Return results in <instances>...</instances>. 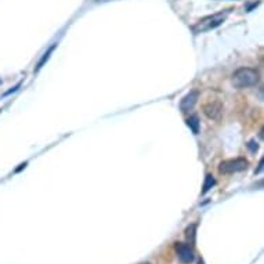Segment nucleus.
<instances>
[{"mask_svg": "<svg viewBox=\"0 0 264 264\" xmlns=\"http://www.w3.org/2000/svg\"><path fill=\"white\" fill-rule=\"evenodd\" d=\"M232 85L238 88H252L259 82V72L253 68H240L232 75Z\"/></svg>", "mask_w": 264, "mask_h": 264, "instance_id": "nucleus-1", "label": "nucleus"}, {"mask_svg": "<svg viewBox=\"0 0 264 264\" xmlns=\"http://www.w3.org/2000/svg\"><path fill=\"white\" fill-rule=\"evenodd\" d=\"M228 13H230V11H220V13H216V14H212V16L202 18L200 21H198L197 24L192 26V32L203 33L215 29V28L220 26V25L224 22L225 18L228 16Z\"/></svg>", "mask_w": 264, "mask_h": 264, "instance_id": "nucleus-2", "label": "nucleus"}, {"mask_svg": "<svg viewBox=\"0 0 264 264\" xmlns=\"http://www.w3.org/2000/svg\"><path fill=\"white\" fill-rule=\"evenodd\" d=\"M248 168V160L243 159V158H235V159L224 160L220 163L219 170L220 173H224V175H231V173H238L242 172Z\"/></svg>", "mask_w": 264, "mask_h": 264, "instance_id": "nucleus-3", "label": "nucleus"}, {"mask_svg": "<svg viewBox=\"0 0 264 264\" xmlns=\"http://www.w3.org/2000/svg\"><path fill=\"white\" fill-rule=\"evenodd\" d=\"M176 252L178 260L183 264H191L194 262V250L187 243H176Z\"/></svg>", "mask_w": 264, "mask_h": 264, "instance_id": "nucleus-4", "label": "nucleus"}, {"mask_svg": "<svg viewBox=\"0 0 264 264\" xmlns=\"http://www.w3.org/2000/svg\"><path fill=\"white\" fill-rule=\"evenodd\" d=\"M197 100H198V91L197 90H192L188 94H185L183 97V100L180 101V110L183 112H188L194 108V105L197 104Z\"/></svg>", "mask_w": 264, "mask_h": 264, "instance_id": "nucleus-5", "label": "nucleus"}, {"mask_svg": "<svg viewBox=\"0 0 264 264\" xmlns=\"http://www.w3.org/2000/svg\"><path fill=\"white\" fill-rule=\"evenodd\" d=\"M203 112L209 119H219L223 112V107L220 103H209V104L203 105Z\"/></svg>", "mask_w": 264, "mask_h": 264, "instance_id": "nucleus-6", "label": "nucleus"}, {"mask_svg": "<svg viewBox=\"0 0 264 264\" xmlns=\"http://www.w3.org/2000/svg\"><path fill=\"white\" fill-rule=\"evenodd\" d=\"M187 126L191 129L194 134H198V133H199V119H198V116H197V115L190 116V118L187 119Z\"/></svg>", "mask_w": 264, "mask_h": 264, "instance_id": "nucleus-7", "label": "nucleus"}, {"mask_svg": "<svg viewBox=\"0 0 264 264\" xmlns=\"http://www.w3.org/2000/svg\"><path fill=\"white\" fill-rule=\"evenodd\" d=\"M195 231H197V225L195 224H191L190 227H187V230H185L187 241H188V243H191V245L195 243Z\"/></svg>", "mask_w": 264, "mask_h": 264, "instance_id": "nucleus-8", "label": "nucleus"}, {"mask_svg": "<svg viewBox=\"0 0 264 264\" xmlns=\"http://www.w3.org/2000/svg\"><path fill=\"white\" fill-rule=\"evenodd\" d=\"M215 184H216L215 177L212 176V175H208V176L205 177V183H203V190H202V194H206V192H208Z\"/></svg>", "mask_w": 264, "mask_h": 264, "instance_id": "nucleus-9", "label": "nucleus"}, {"mask_svg": "<svg viewBox=\"0 0 264 264\" xmlns=\"http://www.w3.org/2000/svg\"><path fill=\"white\" fill-rule=\"evenodd\" d=\"M57 44H53V46H51V47L48 48L47 51H46V53H44V54H43V57H42V60H40L39 63H38V66H36V71H39L40 68H42V66H43V64H44V63H46V61H47L48 60V57H50V54H51V53H53V50H54V47H56Z\"/></svg>", "mask_w": 264, "mask_h": 264, "instance_id": "nucleus-10", "label": "nucleus"}, {"mask_svg": "<svg viewBox=\"0 0 264 264\" xmlns=\"http://www.w3.org/2000/svg\"><path fill=\"white\" fill-rule=\"evenodd\" d=\"M248 147H249V150H250L252 152L257 151V148H259V145H257V143H255V141H250V143L248 144Z\"/></svg>", "mask_w": 264, "mask_h": 264, "instance_id": "nucleus-11", "label": "nucleus"}, {"mask_svg": "<svg viewBox=\"0 0 264 264\" xmlns=\"http://www.w3.org/2000/svg\"><path fill=\"white\" fill-rule=\"evenodd\" d=\"M262 169H263V160H260V165H259V169L256 170V173H260V172H262Z\"/></svg>", "mask_w": 264, "mask_h": 264, "instance_id": "nucleus-12", "label": "nucleus"}, {"mask_svg": "<svg viewBox=\"0 0 264 264\" xmlns=\"http://www.w3.org/2000/svg\"><path fill=\"white\" fill-rule=\"evenodd\" d=\"M198 264H205V263H203V260H199V263Z\"/></svg>", "mask_w": 264, "mask_h": 264, "instance_id": "nucleus-13", "label": "nucleus"}, {"mask_svg": "<svg viewBox=\"0 0 264 264\" xmlns=\"http://www.w3.org/2000/svg\"><path fill=\"white\" fill-rule=\"evenodd\" d=\"M141 264H151V263H141Z\"/></svg>", "mask_w": 264, "mask_h": 264, "instance_id": "nucleus-14", "label": "nucleus"}]
</instances>
